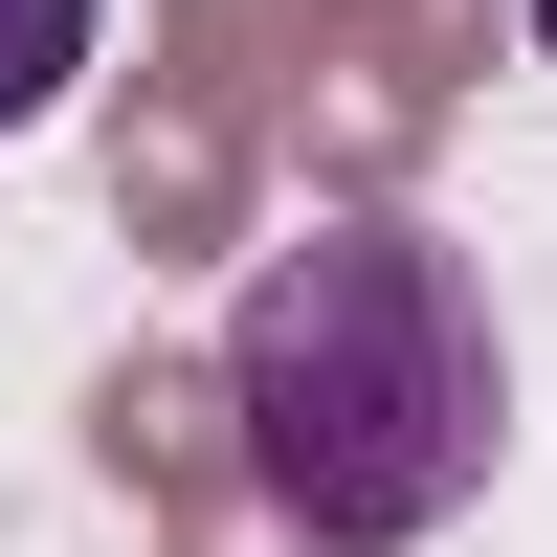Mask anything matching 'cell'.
Listing matches in <instances>:
<instances>
[{
	"mask_svg": "<svg viewBox=\"0 0 557 557\" xmlns=\"http://www.w3.org/2000/svg\"><path fill=\"white\" fill-rule=\"evenodd\" d=\"M223 424H246L268 513L312 557H401L491 491L513 446V335H491V268L446 223H312L246 268L223 312Z\"/></svg>",
	"mask_w": 557,
	"mask_h": 557,
	"instance_id": "obj_1",
	"label": "cell"
},
{
	"mask_svg": "<svg viewBox=\"0 0 557 557\" xmlns=\"http://www.w3.org/2000/svg\"><path fill=\"white\" fill-rule=\"evenodd\" d=\"M89 89V0H0V134H45Z\"/></svg>",
	"mask_w": 557,
	"mask_h": 557,
	"instance_id": "obj_2",
	"label": "cell"
},
{
	"mask_svg": "<svg viewBox=\"0 0 557 557\" xmlns=\"http://www.w3.org/2000/svg\"><path fill=\"white\" fill-rule=\"evenodd\" d=\"M535 67H557V0H535Z\"/></svg>",
	"mask_w": 557,
	"mask_h": 557,
	"instance_id": "obj_3",
	"label": "cell"
}]
</instances>
